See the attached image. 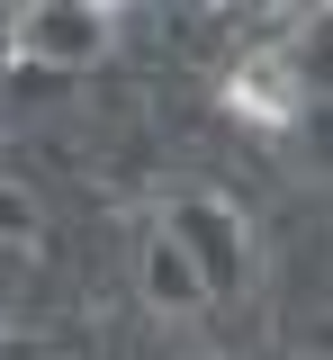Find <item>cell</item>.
<instances>
[{
	"mask_svg": "<svg viewBox=\"0 0 333 360\" xmlns=\"http://www.w3.org/2000/svg\"><path fill=\"white\" fill-rule=\"evenodd\" d=\"M226 99H235V117H252V127H288L297 117V54L288 45H252L235 72H226Z\"/></svg>",
	"mask_w": 333,
	"mask_h": 360,
	"instance_id": "1",
	"label": "cell"
},
{
	"mask_svg": "<svg viewBox=\"0 0 333 360\" xmlns=\"http://www.w3.org/2000/svg\"><path fill=\"white\" fill-rule=\"evenodd\" d=\"M99 45H108V9H27L18 18L27 63H91Z\"/></svg>",
	"mask_w": 333,
	"mask_h": 360,
	"instance_id": "2",
	"label": "cell"
}]
</instances>
